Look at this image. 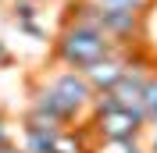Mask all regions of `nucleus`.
I'll use <instances>...</instances> for the list:
<instances>
[{
	"label": "nucleus",
	"instance_id": "obj_1",
	"mask_svg": "<svg viewBox=\"0 0 157 153\" xmlns=\"http://www.w3.org/2000/svg\"><path fill=\"white\" fill-rule=\"evenodd\" d=\"M114 50V39L104 29H89V25H75V21H64L57 29V36L50 39V61L57 68H82L100 61L104 54Z\"/></svg>",
	"mask_w": 157,
	"mask_h": 153
},
{
	"label": "nucleus",
	"instance_id": "obj_2",
	"mask_svg": "<svg viewBox=\"0 0 157 153\" xmlns=\"http://www.w3.org/2000/svg\"><path fill=\"white\" fill-rule=\"evenodd\" d=\"M89 125H93V132H97L100 143L132 146V143H139V135H143V128H147V114L125 110V107H111V110L89 114Z\"/></svg>",
	"mask_w": 157,
	"mask_h": 153
},
{
	"label": "nucleus",
	"instance_id": "obj_3",
	"mask_svg": "<svg viewBox=\"0 0 157 153\" xmlns=\"http://www.w3.org/2000/svg\"><path fill=\"white\" fill-rule=\"evenodd\" d=\"M147 25V11L128 4H100V29L114 43H139Z\"/></svg>",
	"mask_w": 157,
	"mask_h": 153
},
{
	"label": "nucleus",
	"instance_id": "obj_4",
	"mask_svg": "<svg viewBox=\"0 0 157 153\" xmlns=\"http://www.w3.org/2000/svg\"><path fill=\"white\" fill-rule=\"evenodd\" d=\"M43 82L50 86V93L57 96V100L68 107L75 118H82V114L89 110V100H93V86L86 82V75H82L78 68H61V71L47 75Z\"/></svg>",
	"mask_w": 157,
	"mask_h": 153
},
{
	"label": "nucleus",
	"instance_id": "obj_5",
	"mask_svg": "<svg viewBox=\"0 0 157 153\" xmlns=\"http://www.w3.org/2000/svg\"><path fill=\"white\" fill-rule=\"evenodd\" d=\"M100 146L97 132H93V125L78 121V125H64L57 132H50V153H93Z\"/></svg>",
	"mask_w": 157,
	"mask_h": 153
},
{
	"label": "nucleus",
	"instance_id": "obj_6",
	"mask_svg": "<svg viewBox=\"0 0 157 153\" xmlns=\"http://www.w3.org/2000/svg\"><path fill=\"white\" fill-rule=\"evenodd\" d=\"M143 86H147V68L136 64V68H128L125 75L111 86V96H114L118 107H125V110H139V114H143Z\"/></svg>",
	"mask_w": 157,
	"mask_h": 153
},
{
	"label": "nucleus",
	"instance_id": "obj_7",
	"mask_svg": "<svg viewBox=\"0 0 157 153\" xmlns=\"http://www.w3.org/2000/svg\"><path fill=\"white\" fill-rule=\"evenodd\" d=\"M11 21L18 25V32H25V36H32V39H50L47 29H43V21H39V4L36 0H14Z\"/></svg>",
	"mask_w": 157,
	"mask_h": 153
},
{
	"label": "nucleus",
	"instance_id": "obj_8",
	"mask_svg": "<svg viewBox=\"0 0 157 153\" xmlns=\"http://www.w3.org/2000/svg\"><path fill=\"white\" fill-rule=\"evenodd\" d=\"M64 21L100 29V4L97 0H68V4H64V14H61V25H64Z\"/></svg>",
	"mask_w": 157,
	"mask_h": 153
},
{
	"label": "nucleus",
	"instance_id": "obj_9",
	"mask_svg": "<svg viewBox=\"0 0 157 153\" xmlns=\"http://www.w3.org/2000/svg\"><path fill=\"white\" fill-rule=\"evenodd\" d=\"M21 128H36V132H57V128H64V121L54 114H47V110H39V107H29L25 114H21Z\"/></svg>",
	"mask_w": 157,
	"mask_h": 153
},
{
	"label": "nucleus",
	"instance_id": "obj_10",
	"mask_svg": "<svg viewBox=\"0 0 157 153\" xmlns=\"http://www.w3.org/2000/svg\"><path fill=\"white\" fill-rule=\"evenodd\" d=\"M143 114L147 125L157 128V71H147V86H143Z\"/></svg>",
	"mask_w": 157,
	"mask_h": 153
},
{
	"label": "nucleus",
	"instance_id": "obj_11",
	"mask_svg": "<svg viewBox=\"0 0 157 153\" xmlns=\"http://www.w3.org/2000/svg\"><path fill=\"white\" fill-rule=\"evenodd\" d=\"M21 150L25 153H50V132L21 128Z\"/></svg>",
	"mask_w": 157,
	"mask_h": 153
},
{
	"label": "nucleus",
	"instance_id": "obj_12",
	"mask_svg": "<svg viewBox=\"0 0 157 153\" xmlns=\"http://www.w3.org/2000/svg\"><path fill=\"white\" fill-rule=\"evenodd\" d=\"M4 143H14V125H11V118L0 110V146Z\"/></svg>",
	"mask_w": 157,
	"mask_h": 153
},
{
	"label": "nucleus",
	"instance_id": "obj_13",
	"mask_svg": "<svg viewBox=\"0 0 157 153\" xmlns=\"http://www.w3.org/2000/svg\"><path fill=\"white\" fill-rule=\"evenodd\" d=\"M11 64H14V54H11V50H7V43L0 39V68H11Z\"/></svg>",
	"mask_w": 157,
	"mask_h": 153
},
{
	"label": "nucleus",
	"instance_id": "obj_14",
	"mask_svg": "<svg viewBox=\"0 0 157 153\" xmlns=\"http://www.w3.org/2000/svg\"><path fill=\"white\" fill-rule=\"evenodd\" d=\"M0 153H25V150H21V143H4Z\"/></svg>",
	"mask_w": 157,
	"mask_h": 153
},
{
	"label": "nucleus",
	"instance_id": "obj_15",
	"mask_svg": "<svg viewBox=\"0 0 157 153\" xmlns=\"http://www.w3.org/2000/svg\"><path fill=\"white\" fill-rule=\"evenodd\" d=\"M125 153H150V150H147V146H136V143H132V146H125Z\"/></svg>",
	"mask_w": 157,
	"mask_h": 153
},
{
	"label": "nucleus",
	"instance_id": "obj_16",
	"mask_svg": "<svg viewBox=\"0 0 157 153\" xmlns=\"http://www.w3.org/2000/svg\"><path fill=\"white\" fill-rule=\"evenodd\" d=\"M150 153H157V128H154V135H150V146H147Z\"/></svg>",
	"mask_w": 157,
	"mask_h": 153
},
{
	"label": "nucleus",
	"instance_id": "obj_17",
	"mask_svg": "<svg viewBox=\"0 0 157 153\" xmlns=\"http://www.w3.org/2000/svg\"><path fill=\"white\" fill-rule=\"evenodd\" d=\"M0 7H4V0H0Z\"/></svg>",
	"mask_w": 157,
	"mask_h": 153
}]
</instances>
